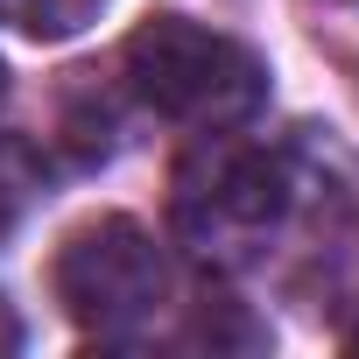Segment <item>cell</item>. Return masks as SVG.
I'll return each instance as SVG.
<instances>
[{
	"instance_id": "6",
	"label": "cell",
	"mask_w": 359,
	"mask_h": 359,
	"mask_svg": "<svg viewBox=\"0 0 359 359\" xmlns=\"http://www.w3.org/2000/svg\"><path fill=\"white\" fill-rule=\"evenodd\" d=\"M0 99H8V71H0Z\"/></svg>"
},
{
	"instance_id": "1",
	"label": "cell",
	"mask_w": 359,
	"mask_h": 359,
	"mask_svg": "<svg viewBox=\"0 0 359 359\" xmlns=\"http://www.w3.org/2000/svg\"><path fill=\"white\" fill-rule=\"evenodd\" d=\"M120 71L148 113L191 127V134H240L268 106V64L240 36L205 29L191 15L141 22L120 50Z\"/></svg>"
},
{
	"instance_id": "5",
	"label": "cell",
	"mask_w": 359,
	"mask_h": 359,
	"mask_svg": "<svg viewBox=\"0 0 359 359\" xmlns=\"http://www.w3.org/2000/svg\"><path fill=\"white\" fill-rule=\"evenodd\" d=\"M8 345H22V331H15V317H8V303H0V352Z\"/></svg>"
},
{
	"instance_id": "3",
	"label": "cell",
	"mask_w": 359,
	"mask_h": 359,
	"mask_svg": "<svg viewBox=\"0 0 359 359\" xmlns=\"http://www.w3.org/2000/svg\"><path fill=\"white\" fill-rule=\"evenodd\" d=\"M289 191L296 184H289L282 155L212 134L176 169V219L198 247H240V240H261L289 212Z\"/></svg>"
},
{
	"instance_id": "4",
	"label": "cell",
	"mask_w": 359,
	"mask_h": 359,
	"mask_svg": "<svg viewBox=\"0 0 359 359\" xmlns=\"http://www.w3.org/2000/svg\"><path fill=\"white\" fill-rule=\"evenodd\" d=\"M106 15V0H0V29H15L29 43H64Z\"/></svg>"
},
{
	"instance_id": "2",
	"label": "cell",
	"mask_w": 359,
	"mask_h": 359,
	"mask_svg": "<svg viewBox=\"0 0 359 359\" xmlns=\"http://www.w3.org/2000/svg\"><path fill=\"white\" fill-rule=\"evenodd\" d=\"M57 303L99 331V338H134L155 324V310L169 303V268L155 254V240L134 219H92L57 247Z\"/></svg>"
}]
</instances>
